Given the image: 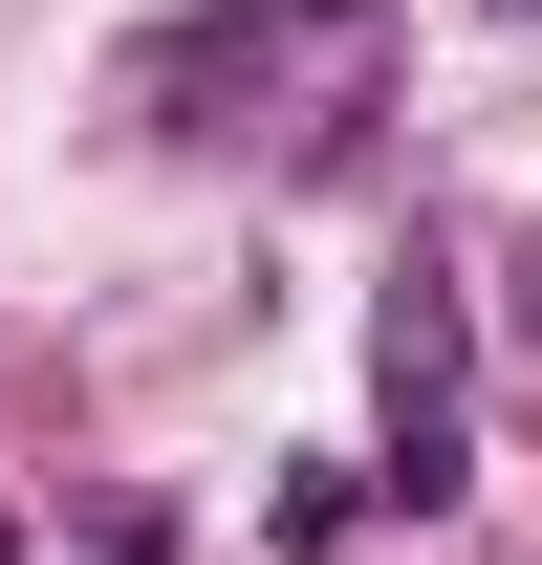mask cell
I'll return each mask as SVG.
<instances>
[{"mask_svg": "<svg viewBox=\"0 0 542 565\" xmlns=\"http://www.w3.org/2000/svg\"><path fill=\"white\" fill-rule=\"evenodd\" d=\"M477 479V414H456V282L412 262L391 282V500H456Z\"/></svg>", "mask_w": 542, "mask_h": 565, "instance_id": "cell-1", "label": "cell"}, {"mask_svg": "<svg viewBox=\"0 0 542 565\" xmlns=\"http://www.w3.org/2000/svg\"><path fill=\"white\" fill-rule=\"evenodd\" d=\"M521 349H542V305H521Z\"/></svg>", "mask_w": 542, "mask_h": 565, "instance_id": "cell-2", "label": "cell"}]
</instances>
